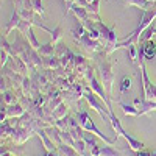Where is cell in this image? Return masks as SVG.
<instances>
[{
  "mask_svg": "<svg viewBox=\"0 0 156 156\" xmlns=\"http://www.w3.org/2000/svg\"><path fill=\"white\" fill-rule=\"evenodd\" d=\"M94 59H95V67L101 76V83L105 86L106 92L109 94V97H112V84H114V62L108 59V55L105 51H97L94 53Z\"/></svg>",
  "mask_w": 156,
  "mask_h": 156,
  "instance_id": "cell-1",
  "label": "cell"
},
{
  "mask_svg": "<svg viewBox=\"0 0 156 156\" xmlns=\"http://www.w3.org/2000/svg\"><path fill=\"white\" fill-rule=\"evenodd\" d=\"M84 100L87 101V105L90 106V109H94L100 117L103 122H109V108L106 106V103L103 101L92 89H90L89 84L84 86Z\"/></svg>",
  "mask_w": 156,
  "mask_h": 156,
  "instance_id": "cell-2",
  "label": "cell"
},
{
  "mask_svg": "<svg viewBox=\"0 0 156 156\" xmlns=\"http://www.w3.org/2000/svg\"><path fill=\"white\" fill-rule=\"evenodd\" d=\"M76 120H78V123L81 125V128L84 129V131H89V133H92V134H95L98 139H101L105 144H109V145H112V144H115V139L112 137H108L106 134H103L100 129L95 126V123H94V120L90 119V115L87 114V111H84V109H81L80 112L76 114Z\"/></svg>",
  "mask_w": 156,
  "mask_h": 156,
  "instance_id": "cell-3",
  "label": "cell"
},
{
  "mask_svg": "<svg viewBox=\"0 0 156 156\" xmlns=\"http://www.w3.org/2000/svg\"><path fill=\"white\" fill-rule=\"evenodd\" d=\"M95 25H97V28H98V31H100L101 41H103V44H105V47H111V45H115L117 42H119V37H117L115 28L106 27V25L103 23V20L95 22Z\"/></svg>",
  "mask_w": 156,
  "mask_h": 156,
  "instance_id": "cell-4",
  "label": "cell"
},
{
  "mask_svg": "<svg viewBox=\"0 0 156 156\" xmlns=\"http://www.w3.org/2000/svg\"><path fill=\"white\" fill-rule=\"evenodd\" d=\"M78 45L83 47L87 53L90 55H94L97 53V51H101L103 48H105V44H103V41H100V39H92V37H89V34H86L80 42H78Z\"/></svg>",
  "mask_w": 156,
  "mask_h": 156,
  "instance_id": "cell-5",
  "label": "cell"
},
{
  "mask_svg": "<svg viewBox=\"0 0 156 156\" xmlns=\"http://www.w3.org/2000/svg\"><path fill=\"white\" fill-rule=\"evenodd\" d=\"M133 105L139 109V115H147V114H151L153 111H156V101H151V100H147L145 97H136L133 100Z\"/></svg>",
  "mask_w": 156,
  "mask_h": 156,
  "instance_id": "cell-6",
  "label": "cell"
},
{
  "mask_svg": "<svg viewBox=\"0 0 156 156\" xmlns=\"http://www.w3.org/2000/svg\"><path fill=\"white\" fill-rule=\"evenodd\" d=\"M36 133L31 131V129L28 128H22V126H14V129H12V142H14L16 145H23L25 142H27L31 136H34Z\"/></svg>",
  "mask_w": 156,
  "mask_h": 156,
  "instance_id": "cell-7",
  "label": "cell"
},
{
  "mask_svg": "<svg viewBox=\"0 0 156 156\" xmlns=\"http://www.w3.org/2000/svg\"><path fill=\"white\" fill-rule=\"evenodd\" d=\"M36 136L41 139L42 147L45 148V151H55V150H58V145L55 144L53 140H51V137H50L48 133L45 131V128H39L37 131H36Z\"/></svg>",
  "mask_w": 156,
  "mask_h": 156,
  "instance_id": "cell-8",
  "label": "cell"
},
{
  "mask_svg": "<svg viewBox=\"0 0 156 156\" xmlns=\"http://www.w3.org/2000/svg\"><path fill=\"white\" fill-rule=\"evenodd\" d=\"M69 9L73 12V16L76 20H80V22H86L90 19V14H89V11L84 8V6H80L78 3H72L69 5Z\"/></svg>",
  "mask_w": 156,
  "mask_h": 156,
  "instance_id": "cell-9",
  "label": "cell"
},
{
  "mask_svg": "<svg viewBox=\"0 0 156 156\" xmlns=\"http://www.w3.org/2000/svg\"><path fill=\"white\" fill-rule=\"evenodd\" d=\"M86 34H87V31H86V28H84V25H83L80 20H76V23L70 28V36H72V39H73V42L78 44Z\"/></svg>",
  "mask_w": 156,
  "mask_h": 156,
  "instance_id": "cell-10",
  "label": "cell"
},
{
  "mask_svg": "<svg viewBox=\"0 0 156 156\" xmlns=\"http://www.w3.org/2000/svg\"><path fill=\"white\" fill-rule=\"evenodd\" d=\"M5 109H6V115L8 119H19V117H22L25 112V108L20 105V103H16V105H5Z\"/></svg>",
  "mask_w": 156,
  "mask_h": 156,
  "instance_id": "cell-11",
  "label": "cell"
},
{
  "mask_svg": "<svg viewBox=\"0 0 156 156\" xmlns=\"http://www.w3.org/2000/svg\"><path fill=\"white\" fill-rule=\"evenodd\" d=\"M142 45V53H144L145 59H153L156 56V44L153 42V39H150V41H145V42H140Z\"/></svg>",
  "mask_w": 156,
  "mask_h": 156,
  "instance_id": "cell-12",
  "label": "cell"
},
{
  "mask_svg": "<svg viewBox=\"0 0 156 156\" xmlns=\"http://www.w3.org/2000/svg\"><path fill=\"white\" fill-rule=\"evenodd\" d=\"M109 123H111V126H112V129H114V133H115V136H114V139L117 140L123 133H125V129H123V126H122V123H120V120L115 117V114H114V111H111L109 112Z\"/></svg>",
  "mask_w": 156,
  "mask_h": 156,
  "instance_id": "cell-13",
  "label": "cell"
},
{
  "mask_svg": "<svg viewBox=\"0 0 156 156\" xmlns=\"http://www.w3.org/2000/svg\"><path fill=\"white\" fill-rule=\"evenodd\" d=\"M61 67V59L58 55H51V56H45L44 62H42V69H50V70H56Z\"/></svg>",
  "mask_w": 156,
  "mask_h": 156,
  "instance_id": "cell-14",
  "label": "cell"
},
{
  "mask_svg": "<svg viewBox=\"0 0 156 156\" xmlns=\"http://www.w3.org/2000/svg\"><path fill=\"white\" fill-rule=\"evenodd\" d=\"M122 137L128 142V147L131 148L133 151H136V153H137V151H140V150H144V142H140L139 139H134L133 136H129L126 131L122 134Z\"/></svg>",
  "mask_w": 156,
  "mask_h": 156,
  "instance_id": "cell-15",
  "label": "cell"
},
{
  "mask_svg": "<svg viewBox=\"0 0 156 156\" xmlns=\"http://www.w3.org/2000/svg\"><path fill=\"white\" fill-rule=\"evenodd\" d=\"M123 2L126 5H129V6H136V8L142 9V11L151 9L156 5V2H150V0H123Z\"/></svg>",
  "mask_w": 156,
  "mask_h": 156,
  "instance_id": "cell-16",
  "label": "cell"
},
{
  "mask_svg": "<svg viewBox=\"0 0 156 156\" xmlns=\"http://www.w3.org/2000/svg\"><path fill=\"white\" fill-rule=\"evenodd\" d=\"M20 20H22V17H20V14L14 9V12H12V16H11V19H9V22L6 23V31H5V36L6 34H9L12 30H17L19 28V23H20Z\"/></svg>",
  "mask_w": 156,
  "mask_h": 156,
  "instance_id": "cell-17",
  "label": "cell"
},
{
  "mask_svg": "<svg viewBox=\"0 0 156 156\" xmlns=\"http://www.w3.org/2000/svg\"><path fill=\"white\" fill-rule=\"evenodd\" d=\"M19 97L14 94V90L11 89H6L5 92H2V103H5V105H16V103H19Z\"/></svg>",
  "mask_w": 156,
  "mask_h": 156,
  "instance_id": "cell-18",
  "label": "cell"
},
{
  "mask_svg": "<svg viewBox=\"0 0 156 156\" xmlns=\"http://www.w3.org/2000/svg\"><path fill=\"white\" fill-rule=\"evenodd\" d=\"M39 55H41L42 58H45V56H51V55H56V45L53 44V42H47V44H44V45H41L39 47Z\"/></svg>",
  "mask_w": 156,
  "mask_h": 156,
  "instance_id": "cell-19",
  "label": "cell"
},
{
  "mask_svg": "<svg viewBox=\"0 0 156 156\" xmlns=\"http://www.w3.org/2000/svg\"><path fill=\"white\" fill-rule=\"evenodd\" d=\"M117 105H119V108L122 109V112L125 115H129V117H137L139 115V109L134 105H126V103H123V101H119Z\"/></svg>",
  "mask_w": 156,
  "mask_h": 156,
  "instance_id": "cell-20",
  "label": "cell"
},
{
  "mask_svg": "<svg viewBox=\"0 0 156 156\" xmlns=\"http://www.w3.org/2000/svg\"><path fill=\"white\" fill-rule=\"evenodd\" d=\"M126 55H128V59L133 64L139 62V45L137 44H129L126 47Z\"/></svg>",
  "mask_w": 156,
  "mask_h": 156,
  "instance_id": "cell-21",
  "label": "cell"
},
{
  "mask_svg": "<svg viewBox=\"0 0 156 156\" xmlns=\"http://www.w3.org/2000/svg\"><path fill=\"white\" fill-rule=\"evenodd\" d=\"M45 131L48 133V136L51 137V140H53L56 145L62 144V139H61V129H58V128H56L55 125H51V126L45 128Z\"/></svg>",
  "mask_w": 156,
  "mask_h": 156,
  "instance_id": "cell-22",
  "label": "cell"
},
{
  "mask_svg": "<svg viewBox=\"0 0 156 156\" xmlns=\"http://www.w3.org/2000/svg\"><path fill=\"white\" fill-rule=\"evenodd\" d=\"M31 89H33L31 78H30L28 75H25L23 80H22V83H20V90H22V94L27 95V97H31Z\"/></svg>",
  "mask_w": 156,
  "mask_h": 156,
  "instance_id": "cell-23",
  "label": "cell"
},
{
  "mask_svg": "<svg viewBox=\"0 0 156 156\" xmlns=\"http://www.w3.org/2000/svg\"><path fill=\"white\" fill-rule=\"evenodd\" d=\"M83 140H84V144H86V147L89 148V150H92V148H95L97 147V136L94 134L92 136V133H89V131H83Z\"/></svg>",
  "mask_w": 156,
  "mask_h": 156,
  "instance_id": "cell-24",
  "label": "cell"
},
{
  "mask_svg": "<svg viewBox=\"0 0 156 156\" xmlns=\"http://www.w3.org/2000/svg\"><path fill=\"white\" fill-rule=\"evenodd\" d=\"M58 151H59L62 156H81L73 147H70V145H67V144H64V142L58 145Z\"/></svg>",
  "mask_w": 156,
  "mask_h": 156,
  "instance_id": "cell-25",
  "label": "cell"
},
{
  "mask_svg": "<svg viewBox=\"0 0 156 156\" xmlns=\"http://www.w3.org/2000/svg\"><path fill=\"white\" fill-rule=\"evenodd\" d=\"M67 109H69V105H67V103H64V101L59 103V105L53 109V117H55V120L66 117V115H67Z\"/></svg>",
  "mask_w": 156,
  "mask_h": 156,
  "instance_id": "cell-26",
  "label": "cell"
},
{
  "mask_svg": "<svg viewBox=\"0 0 156 156\" xmlns=\"http://www.w3.org/2000/svg\"><path fill=\"white\" fill-rule=\"evenodd\" d=\"M98 156H122V153L119 150H115L114 147H111L109 144H106L105 147H100Z\"/></svg>",
  "mask_w": 156,
  "mask_h": 156,
  "instance_id": "cell-27",
  "label": "cell"
},
{
  "mask_svg": "<svg viewBox=\"0 0 156 156\" xmlns=\"http://www.w3.org/2000/svg\"><path fill=\"white\" fill-rule=\"evenodd\" d=\"M12 129H14V126H12L8 120L6 122H2V129H0V133H2V144L8 137L12 136Z\"/></svg>",
  "mask_w": 156,
  "mask_h": 156,
  "instance_id": "cell-28",
  "label": "cell"
},
{
  "mask_svg": "<svg viewBox=\"0 0 156 156\" xmlns=\"http://www.w3.org/2000/svg\"><path fill=\"white\" fill-rule=\"evenodd\" d=\"M31 6H33L34 14H37V16H41L42 19H45V8L42 5V0H31Z\"/></svg>",
  "mask_w": 156,
  "mask_h": 156,
  "instance_id": "cell-29",
  "label": "cell"
},
{
  "mask_svg": "<svg viewBox=\"0 0 156 156\" xmlns=\"http://www.w3.org/2000/svg\"><path fill=\"white\" fill-rule=\"evenodd\" d=\"M129 89H131V78H129L128 75H125V76H122V80H120L119 90H120V94H125V92H128Z\"/></svg>",
  "mask_w": 156,
  "mask_h": 156,
  "instance_id": "cell-30",
  "label": "cell"
},
{
  "mask_svg": "<svg viewBox=\"0 0 156 156\" xmlns=\"http://www.w3.org/2000/svg\"><path fill=\"white\" fill-rule=\"evenodd\" d=\"M50 36H51V42H53L55 45L61 41V37H62V28H61V23H58L56 27H55L53 30H51Z\"/></svg>",
  "mask_w": 156,
  "mask_h": 156,
  "instance_id": "cell-31",
  "label": "cell"
},
{
  "mask_svg": "<svg viewBox=\"0 0 156 156\" xmlns=\"http://www.w3.org/2000/svg\"><path fill=\"white\" fill-rule=\"evenodd\" d=\"M69 119L70 117L69 115H66V117H62V119H58V120H55V126L58 128V129H61V131H64V129H69Z\"/></svg>",
  "mask_w": 156,
  "mask_h": 156,
  "instance_id": "cell-32",
  "label": "cell"
},
{
  "mask_svg": "<svg viewBox=\"0 0 156 156\" xmlns=\"http://www.w3.org/2000/svg\"><path fill=\"white\" fill-rule=\"evenodd\" d=\"M25 37H27V39H28V42L31 44V47H33L34 50H39V47H41V44H39V42H37V39H36V36H34V31H33V27L30 28V31H28V34H27V36H25Z\"/></svg>",
  "mask_w": 156,
  "mask_h": 156,
  "instance_id": "cell-33",
  "label": "cell"
},
{
  "mask_svg": "<svg viewBox=\"0 0 156 156\" xmlns=\"http://www.w3.org/2000/svg\"><path fill=\"white\" fill-rule=\"evenodd\" d=\"M78 153H80L81 156L86 153V150H87V147H86V144H84V140L83 139H78V140H75V147H73Z\"/></svg>",
  "mask_w": 156,
  "mask_h": 156,
  "instance_id": "cell-34",
  "label": "cell"
},
{
  "mask_svg": "<svg viewBox=\"0 0 156 156\" xmlns=\"http://www.w3.org/2000/svg\"><path fill=\"white\" fill-rule=\"evenodd\" d=\"M154 34H153V27H148L144 33L140 34V42H145V41H150V39L153 37Z\"/></svg>",
  "mask_w": 156,
  "mask_h": 156,
  "instance_id": "cell-35",
  "label": "cell"
},
{
  "mask_svg": "<svg viewBox=\"0 0 156 156\" xmlns=\"http://www.w3.org/2000/svg\"><path fill=\"white\" fill-rule=\"evenodd\" d=\"M136 156H150V151H144V150H140L136 153Z\"/></svg>",
  "mask_w": 156,
  "mask_h": 156,
  "instance_id": "cell-36",
  "label": "cell"
},
{
  "mask_svg": "<svg viewBox=\"0 0 156 156\" xmlns=\"http://www.w3.org/2000/svg\"><path fill=\"white\" fill-rule=\"evenodd\" d=\"M0 156H12V154H11L8 150H3V148H2V154H0Z\"/></svg>",
  "mask_w": 156,
  "mask_h": 156,
  "instance_id": "cell-37",
  "label": "cell"
},
{
  "mask_svg": "<svg viewBox=\"0 0 156 156\" xmlns=\"http://www.w3.org/2000/svg\"><path fill=\"white\" fill-rule=\"evenodd\" d=\"M66 2H67L69 5H72V3H76V2H78V0H66Z\"/></svg>",
  "mask_w": 156,
  "mask_h": 156,
  "instance_id": "cell-38",
  "label": "cell"
},
{
  "mask_svg": "<svg viewBox=\"0 0 156 156\" xmlns=\"http://www.w3.org/2000/svg\"><path fill=\"white\" fill-rule=\"evenodd\" d=\"M150 156H156V150L154 151H150Z\"/></svg>",
  "mask_w": 156,
  "mask_h": 156,
  "instance_id": "cell-39",
  "label": "cell"
},
{
  "mask_svg": "<svg viewBox=\"0 0 156 156\" xmlns=\"http://www.w3.org/2000/svg\"><path fill=\"white\" fill-rule=\"evenodd\" d=\"M83 156H94V154H90V153H87V151H86V153H84Z\"/></svg>",
  "mask_w": 156,
  "mask_h": 156,
  "instance_id": "cell-40",
  "label": "cell"
},
{
  "mask_svg": "<svg viewBox=\"0 0 156 156\" xmlns=\"http://www.w3.org/2000/svg\"><path fill=\"white\" fill-rule=\"evenodd\" d=\"M153 34L156 36V27H153Z\"/></svg>",
  "mask_w": 156,
  "mask_h": 156,
  "instance_id": "cell-41",
  "label": "cell"
},
{
  "mask_svg": "<svg viewBox=\"0 0 156 156\" xmlns=\"http://www.w3.org/2000/svg\"><path fill=\"white\" fill-rule=\"evenodd\" d=\"M42 156H50V154H48V151H45V153H44Z\"/></svg>",
  "mask_w": 156,
  "mask_h": 156,
  "instance_id": "cell-42",
  "label": "cell"
},
{
  "mask_svg": "<svg viewBox=\"0 0 156 156\" xmlns=\"http://www.w3.org/2000/svg\"><path fill=\"white\" fill-rule=\"evenodd\" d=\"M86 2H87V3H90V2H94V0H86Z\"/></svg>",
  "mask_w": 156,
  "mask_h": 156,
  "instance_id": "cell-43",
  "label": "cell"
},
{
  "mask_svg": "<svg viewBox=\"0 0 156 156\" xmlns=\"http://www.w3.org/2000/svg\"><path fill=\"white\" fill-rule=\"evenodd\" d=\"M150 2H156V0H150Z\"/></svg>",
  "mask_w": 156,
  "mask_h": 156,
  "instance_id": "cell-44",
  "label": "cell"
}]
</instances>
